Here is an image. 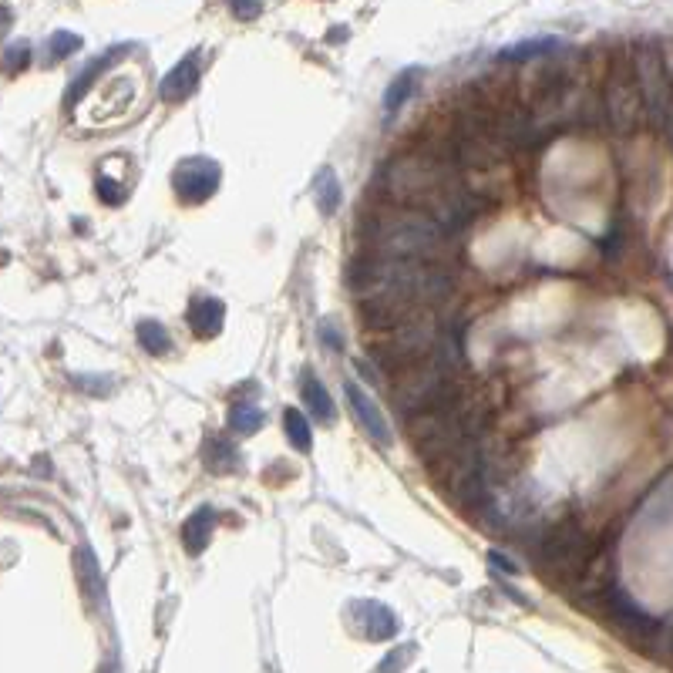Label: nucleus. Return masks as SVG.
Segmentation results:
<instances>
[{"mask_svg":"<svg viewBox=\"0 0 673 673\" xmlns=\"http://www.w3.org/2000/svg\"><path fill=\"white\" fill-rule=\"evenodd\" d=\"M347 287L357 300L364 327L377 337L435 313L455 293V276L448 266L354 253L347 266Z\"/></svg>","mask_w":673,"mask_h":673,"instance_id":"nucleus-1","label":"nucleus"},{"mask_svg":"<svg viewBox=\"0 0 673 673\" xmlns=\"http://www.w3.org/2000/svg\"><path fill=\"white\" fill-rule=\"evenodd\" d=\"M263 424V411L253 408V404L239 401L233 411H229V428L236 431V435H256Z\"/></svg>","mask_w":673,"mask_h":673,"instance_id":"nucleus-17","label":"nucleus"},{"mask_svg":"<svg viewBox=\"0 0 673 673\" xmlns=\"http://www.w3.org/2000/svg\"><path fill=\"white\" fill-rule=\"evenodd\" d=\"M532 552H536L542 576H546L559 593H573L579 579L586 576L589 562L596 559L599 542L583 522L566 515V519H556L539 532V542Z\"/></svg>","mask_w":673,"mask_h":673,"instance_id":"nucleus-4","label":"nucleus"},{"mask_svg":"<svg viewBox=\"0 0 673 673\" xmlns=\"http://www.w3.org/2000/svg\"><path fill=\"white\" fill-rule=\"evenodd\" d=\"M441 320L435 313L414 320V324H404L391 334H377L371 344H367V361H371L381 374L401 377L411 367L424 364L428 357H435V350L441 344Z\"/></svg>","mask_w":673,"mask_h":673,"instance_id":"nucleus-5","label":"nucleus"},{"mask_svg":"<svg viewBox=\"0 0 673 673\" xmlns=\"http://www.w3.org/2000/svg\"><path fill=\"white\" fill-rule=\"evenodd\" d=\"M300 398L307 401V408H310L313 418L324 421V424H334V418H337L334 401H330L327 387L320 384L310 371H303V377H300Z\"/></svg>","mask_w":673,"mask_h":673,"instance_id":"nucleus-13","label":"nucleus"},{"mask_svg":"<svg viewBox=\"0 0 673 673\" xmlns=\"http://www.w3.org/2000/svg\"><path fill=\"white\" fill-rule=\"evenodd\" d=\"M206 462H209L212 472H229V468L239 465V455H236V448L229 445L226 438H216V441H212V448H209Z\"/></svg>","mask_w":673,"mask_h":673,"instance_id":"nucleus-22","label":"nucleus"},{"mask_svg":"<svg viewBox=\"0 0 673 673\" xmlns=\"http://www.w3.org/2000/svg\"><path fill=\"white\" fill-rule=\"evenodd\" d=\"M549 51H562V41H556V38L522 41V44H515L512 51H505V58H509V61H525V58H536V54H549Z\"/></svg>","mask_w":673,"mask_h":673,"instance_id":"nucleus-21","label":"nucleus"},{"mask_svg":"<svg viewBox=\"0 0 673 673\" xmlns=\"http://www.w3.org/2000/svg\"><path fill=\"white\" fill-rule=\"evenodd\" d=\"M599 91H603V105H606V128H613L616 135L636 132V125L647 118V112H643L640 81H636V71H633V54L626 48L613 54L610 71H606V81Z\"/></svg>","mask_w":673,"mask_h":673,"instance_id":"nucleus-6","label":"nucleus"},{"mask_svg":"<svg viewBox=\"0 0 673 673\" xmlns=\"http://www.w3.org/2000/svg\"><path fill=\"white\" fill-rule=\"evenodd\" d=\"M135 334H138V344L149 350V354H169L172 340H169V334H165L162 324H155V320H142Z\"/></svg>","mask_w":673,"mask_h":673,"instance_id":"nucleus-19","label":"nucleus"},{"mask_svg":"<svg viewBox=\"0 0 673 673\" xmlns=\"http://www.w3.org/2000/svg\"><path fill=\"white\" fill-rule=\"evenodd\" d=\"M71 51H81V38H75V34H68V31H58L54 38L48 41V61L54 64V61H61V58H68Z\"/></svg>","mask_w":673,"mask_h":673,"instance_id":"nucleus-23","label":"nucleus"},{"mask_svg":"<svg viewBox=\"0 0 673 673\" xmlns=\"http://www.w3.org/2000/svg\"><path fill=\"white\" fill-rule=\"evenodd\" d=\"M233 14L236 17H246V21H250V17H260L263 14V4H233Z\"/></svg>","mask_w":673,"mask_h":673,"instance_id":"nucleus-26","label":"nucleus"},{"mask_svg":"<svg viewBox=\"0 0 673 673\" xmlns=\"http://www.w3.org/2000/svg\"><path fill=\"white\" fill-rule=\"evenodd\" d=\"M350 623L361 630L367 640H391L398 633V620L387 610L384 603H374V599H357L350 603Z\"/></svg>","mask_w":673,"mask_h":673,"instance_id":"nucleus-9","label":"nucleus"},{"mask_svg":"<svg viewBox=\"0 0 673 673\" xmlns=\"http://www.w3.org/2000/svg\"><path fill=\"white\" fill-rule=\"evenodd\" d=\"M223 320H226V303L216 300V297H196L189 307V327L192 334L209 340L216 337L219 330H223Z\"/></svg>","mask_w":673,"mask_h":673,"instance_id":"nucleus-11","label":"nucleus"},{"mask_svg":"<svg viewBox=\"0 0 673 673\" xmlns=\"http://www.w3.org/2000/svg\"><path fill=\"white\" fill-rule=\"evenodd\" d=\"M344 394H347V401H350V411L357 414V421H361V428L371 435L377 445H391V428H387V421H384V414H381V408L367 398V394L357 387V381H344Z\"/></svg>","mask_w":673,"mask_h":673,"instance_id":"nucleus-10","label":"nucleus"},{"mask_svg":"<svg viewBox=\"0 0 673 673\" xmlns=\"http://www.w3.org/2000/svg\"><path fill=\"white\" fill-rule=\"evenodd\" d=\"M27 61H31V48H27V44H14V48H7L4 54V71L14 75L17 68H27Z\"/></svg>","mask_w":673,"mask_h":673,"instance_id":"nucleus-24","label":"nucleus"},{"mask_svg":"<svg viewBox=\"0 0 673 673\" xmlns=\"http://www.w3.org/2000/svg\"><path fill=\"white\" fill-rule=\"evenodd\" d=\"M317 206L324 216H334L340 206V182H337L334 169H324L317 175Z\"/></svg>","mask_w":673,"mask_h":673,"instance_id":"nucleus-16","label":"nucleus"},{"mask_svg":"<svg viewBox=\"0 0 673 673\" xmlns=\"http://www.w3.org/2000/svg\"><path fill=\"white\" fill-rule=\"evenodd\" d=\"M219 175L223 172H219V165L212 159H206V155H192V159L175 165V175H172L175 196L182 202H189V206H199V202H206L209 196H216Z\"/></svg>","mask_w":673,"mask_h":673,"instance_id":"nucleus-8","label":"nucleus"},{"mask_svg":"<svg viewBox=\"0 0 673 673\" xmlns=\"http://www.w3.org/2000/svg\"><path fill=\"white\" fill-rule=\"evenodd\" d=\"M414 75H418V71H414V68H411V71H404V75L394 78V85L387 88V95H384V112H387V115H391V112H398V108L404 105V101L411 98L414 81H418Z\"/></svg>","mask_w":673,"mask_h":673,"instance_id":"nucleus-20","label":"nucleus"},{"mask_svg":"<svg viewBox=\"0 0 673 673\" xmlns=\"http://www.w3.org/2000/svg\"><path fill=\"white\" fill-rule=\"evenodd\" d=\"M212 529H216V512H212L209 505H206V509H199V512H192L189 519H186V529H182V542H186V549L192 552V556H199V552L209 546Z\"/></svg>","mask_w":673,"mask_h":673,"instance_id":"nucleus-14","label":"nucleus"},{"mask_svg":"<svg viewBox=\"0 0 673 673\" xmlns=\"http://www.w3.org/2000/svg\"><path fill=\"white\" fill-rule=\"evenodd\" d=\"M458 179H462L458 165L411 145L408 152H398L391 155V159H384V165L377 169L371 182V192L374 199H381V206L428 212L431 202L448 186H455Z\"/></svg>","mask_w":673,"mask_h":673,"instance_id":"nucleus-3","label":"nucleus"},{"mask_svg":"<svg viewBox=\"0 0 673 673\" xmlns=\"http://www.w3.org/2000/svg\"><path fill=\"white\" fill-rule=\"evenodd\" d=\"M357 243L367 256L377 260H404V263H431L451 266L455 260V236H448L435 219L414 209L377 206L364 212L357 223Z\"/></svg>","mask_w":673,"mask_h":673,"instance_id":"nucleus-2","label":"nucleus"},{"mask_svg":"<svg viewBox=\"0 0 673 673\" xmlns=\"http://www.w3.org/2000/svg\"><path fill=\"white\" fill-rule=\"evenodd\" d=\"M283 424H287V438H290V445L300 451V455H310V448H313V435H310V428H307V418H303L300 411H287L283 414Z\"/></svg>","mask_w":673,"mask_h":673,"instance_id":"nucleus-18","label":"nucleus"},{"mask_svg":"<svg viewBox=\"0 0 673 673\" xmlns=\"http://www.w3.org/2000/svg\"><path fill=\"white\" fill-rule=\"evenodd\" d=\"M78 579H81V589H85V596L91 599V603H98V596H101V589H105V583H101L98 562H95V556H91V549H81L78 552Z\"/></svg>","mask_w":673,"mask_h":673,"instance_id":"nucleus-15","label":"nucleus"},{"mask_svg":"<svg viewBox=\"0 0 673 673\" xmlns=\"http://www.w3.org/2000/svg\"><path fill=\"white\" fill-rule=\"evenodd\" d=\"M320 340L327 344V350H344V334L334 320H320Z\"/></svg>","mask_w":673,"mask_h":673,"instance_id":"nucleus-25","label":"nucleus"},{"mask_svg":"<svg viewBox=\"0 0 673 673\" xmlns=\"http://www.w3.org/2000/svg\"><path fill=\"white\" fill-rule=\"evenodd\" d=\"M199 85V68H196V54H189L186 61H179L175 68L169 71V75L162 78L159 85V95L165 101H182L186 95H192Z\"/></svg>","mask_w":673,"mask_h":673,"instance_id":"nucleus-12","label":"nucleus"},{"mask_svg":"<svg viewBox=\"0 0 673 673\" xmlns=\"http://www.w3.org/2000/svg\"><path fill=\"white\" fill-rule=\"evenodd\" d=\"M630 54H633L636 81H640L647 122L657 128V132H667L670 115H673V75L667 61H663V51L657 44H636V51Z\"/></svg>","mask_w":673,"mask_h":673,"instance_id":"nucleus-7","label":"nucleus"}]
</instances>
